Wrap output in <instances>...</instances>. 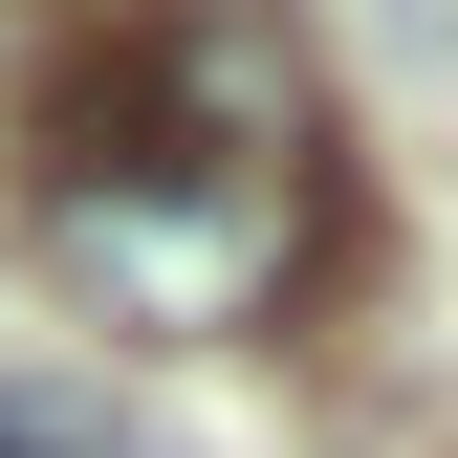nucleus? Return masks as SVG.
<instances>
[{"label": "nucleus", "mask_w": 458, "mask_h": 458, "mask_svg": "<svg viewBox=\"0 0 458 458\" xmlns=\"http://www.w3.org/2000/svg\"><path fill=\"white\" fill-rule=\"evenodd\" d=\"M44 262H66V306L153 327V350H197V327H262L284 284H306V66L218 0V22H131L109 66L44 109Z\"/></svg>", "instance_id": "f257e3e1"}, {"label": "nucleus", "mask_w": 458, "mask_h": 458, "mask_svg": "<svg viewBox=\"0 0 458 458\" xmlns=\"http://www.w3.org/2000/svg\"><path fill=\"white\" fill-rule=\"evenodd\" d=\"M0 458H131V437H109L88 393H44V371H0Z\"/></svg>", "instance_id": "f03ea898"}]
</instances>
